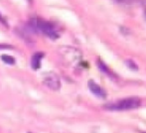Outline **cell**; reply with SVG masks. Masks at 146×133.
Masks as SVG:
<instances>
[{"label": "cell", "mask_w": 146, "mask_h": 133, "mask_svg": "<svg viewBox=\"0 0 146 133\" xmlns=\"http://www.w3.org/2000/svg\"><path fill=\"white\" fill-rule=\"evenodd\" d=\"M141 105L140 99L136 97H127V99H119L117 101L110 102L104 105V108L112 111H122V110H131L139 107Z\"/></svg>", "instance_id": "obj_1"}, {"label": "cell", "mask_w": 146, "mask_h": 133, "mask_svg": "<svg viewBox=\"0 0 146 133\" xmlns=\"http://www.w3.org/2000/svg\"><path fill=\"white\" fill-rule=\"evenodd\" d=\"M30 25L33 29L42 32L43 34H45L53 40H56L59 38V33L57 32L55 26L50 22L45 21L40 18H34L30 21Z\"/></svg>", "instance_id": "obj_2"}, {"label": "cell", "mask_w": 146, "mask_h": 133, "mask_svg": "<svg viewBox=\"0 0 146 133\" xmlns=\"http://www.w3.org/2000/svg\"><path fill=\"white\" fill-rule=\"evenodd\" d=\"M44 83L49 89H53V91H58L60 87H61V81H60L59 77L54 73H49L45 77Z\"/></svg>", "instance_id": "obj_3"}, {"label": "cell", "mask_w": 146, "mask_h": 133, "mask_svg": "<svg viewBox=\"0 0 146 133\" xmlns=\"http://www.w3.org/2000/svg\"><path fill=\"white\" fill-rule=\"evenodd\" d=\"M88 89L90 91L94 93L96 97H100V99H106V93L104 89H102L100 85H98L96 81H94L92 79H90L88 83Z\"/></svg>", "instance_id": "obj_4"}, {"label": "cell", "mask_w": 146, "mask_h": 133, "mask_svg": "<svg viewBox=\"0 0 146 133\" xmlns=\"http://www.w3.org/2000/svg\"><path fill=\"white\" fill-rule=\"evenodd\" d=\"M43 57H44V53H40V52L35 53L33 55L32 58H31V67H32V69H34L35 71L40 69L41 60H42Z\"/></svg>", "instance_id": "obj_5"}, {"label": "cell", "mask_w": 146, "mask_h": 133, "mask_svg": "<svg viewBox=\"0 0 146 133\" xmlns=\"http://www.w3.org/2000/svg\"><path fill=\"white\" fill-rule=\"evenodd\" d=\"M98 69H100V71H104V73H106V75H108L110 77H114V75L112 73V71H110V67L106 66V65L104 64L102 61H98Z\"/></svg>", "instance_id": "obj_6"}, {"label": "cell", "mask_w": 146, "mask_h": 133, "mask_svg": "<svg viewBox=\"0 0 146 133\" xmlns=\"http://www.w3.org/2000/svg\"><path fill=\"white\" fill-rule=\"evenodd\" d=\"M1 60L3 61L5 64H8V65L15 64V59L11 56H8V55H3V56H1Z\"/></svg>", "instance_id": "obj_7"}, {"label": "cell", "mask_w": 146, "mask_h": 133, "mask_svg": "<svg viewBox=\"0 0 146 133\" xmlns=\"http://www.w3.org/2000/svg\"><path fill=\"white\" fill-rule=\"evenodd\" d=\"M125 64H126V66L128 67L129 69H133V71H137V69H138V67H137V65L135 64L133 61L127 60V61H125Z\"/></svg>", "instance_id": "obj_8"}, {"label": "cell", "mask_w": 146, "mask_h": 133, "mask_svg": "<svg viewBox=\"0 0 146 133\" xmlns=\"http://www.w3.org/2000/svg\"><path fill=\"white\" fill-rule=\"evenodd\" d=\"M0 23H2V24H3V25H5L6 27H7V26H8V25H7V23H6V20L4 19L3 17H2L1 13H0Z\"/></svg>", "instance_id": "obj_9"}, {"label": "cell", "mask_w": 146, "mask_h": 133, "mask_svg": "<svg viewBox=\"0 0 146 133\" xmlns=\"http://www.w3.org/2000/svg\"><path fill=\"white\" fill-rule=\"evenodd\" d=\"M0 49H12V47L8 45H0Z\"/></svg>", "instance_id": "obj_10"}, {"label": "cell", "mask_w": 146, "mask_h": 133, "mask_svg": "<svg viewBox=\"0 0 146 133\" xmlns=\"http://www.w3.org/2000/svg\"><path fill=\"white\" fill-rule=\"evenodd\" d=\"M145 15H146V12H145Z\"/></svg>", "instance_id": "obj_11"}, {"label": "cell", "mask_w": 146, "mask_h": 133, "mask_svg": "<svg viewBox=\"0 0 146 133\" xmlns=\"http://www.w3.org/2000/svg\"><path fill=\"white\" fill-rule=\"evenodd\" d=\"M145 1H146V0H145Z\"/></svg>", "instance_id": "obj_12"}]
</instances>
